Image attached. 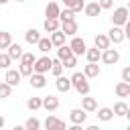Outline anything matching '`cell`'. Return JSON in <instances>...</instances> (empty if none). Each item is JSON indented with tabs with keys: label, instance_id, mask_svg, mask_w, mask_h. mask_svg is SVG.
Instances as JSON below:
<instances>
[{
	"label": "cell",
	"instance_id": "46",
	"mask_svg": "<svg viewBox=\"0 0 130 130\" xmlns=\"http://www.w3.org/2000/svg\"><path fill=\"white\" fill-rule=\"evenodd\" d=\"M12 130H26V128H24V126H14Z\"/></svg>",
	"mask_w": 130,
	"mask_h": 130
},
{
	"label": "cell",
	"instance_id": "11",
	"mask_svg": "<svg viewBox=\"0 0 130 130\" xmlns=\"http://www.w3.org/2000/svg\"><path fill=\"white\" fill-rule=\"evenodd\" d=\"M30 81V87H35V89H43L45 85H47V77H45V73H32L30 77H28Z\"/></svg>",
	"mask_w": 130,
	"mask_h": 130
},
{
	"label": "cell",
	"instance_id": "10",
	"mask_svg": "<svg viewBox=\"0 0 130 130\" xmlns=\"http://www.w3.org/2000/svg\"><path fill=\"white\" fill-rule=\"evenodd\" d=\"M20 79H22V75H20V71L18 69H6V77H4V81L8 83V85H18L20 83Z\"/></svg>",
	"mask_w": 130,
	"mask_h": 130
},
{
	"label": "cell",
	"instance_id": "36",
	"mask_svg": "<svg viewBox=\"0 0 130 130\" xmlns=\"http://www.w3.org/2000/svg\"><path fill=\"white\" fill-rule=\"evenodd\" d=\"M18 71H20L22 77H24V75L30 77V75H32V65H28V63H20V65H18Z\"/></svg>",
	"mask_w": 130,
	"mask_h": 130
},
{
	"label": "cell",
	"instance_id": "3",
	"mask_svg": "<svg viewBox=\"0 0 130 130\" xmlns=\"http://www.w3.org/2000/svg\"><path fill=\"white\" fill-rule=\"evenodd\" d=\"M49 71H51V57L49 55L37 57V61L32 63V73H49Z\"/></svg>",
	"mask_w": 130,
	"mask_h": 130
},
{
	"label": "cell",
	"instance_id": "8",
	"mask_svg": "<svg viewBox=\"0 0 130 130\" xmlns=\"http://www.w3.org/2000/svg\"><path fill=\"white\" fill-rule=\"evenodd\" d=\"M61 30L65 32V37H75L79 30V24H77V20H65V22H61Z\"/></svg>",
	"mask_w": 130,
	"mask_h": 130
},
{
	"label": "cell",
	"instance_id": "20",
	"mask_svg": "<svg viewBox=\"0 0 130 130\" xmlns=\"http://www.w3.org/2000/svg\"><path fill=\"white\" fill-rule=\"evenodd\" d=\"M98 114V120H102V122H110V120H114V110L112 108H98L95 110Z\"/></svg>",
	"mask_w": 130,
	"mask_h": 130
},
{
	"label": "cell",
	"instance_id": "23",
	"mask_svg": "<svg viewBox=\"0 0 130 130\" xmlns=\"http://www.w3.org/2000/svg\"><path fill=\"white\" fill-rule=\"evenodd\" d=\"M49 39H51V43H53V47H61V45H65V32L59 28V30H55V32H51L49 35Z\"/></svg>",
	"mask_w": 130,
	"mask_h": 130
},
{
	"label": "cell",
	"instance_id": "50",
	"mask_svg": "<svg viewBox=\"0 0 130 130\" xmlns=\"http://www.w3.org/2000/svg\"><path fill=\"white\" fill-rule=\"evenodd\" d=\"M126 130H130V124H128V128H126Z\"/></svg>",
	"mask_w": 130,
	"mask_h": 130
},
{
	"label": "cell",
	"instance_id": "16",
	"mask_svg": "<svg viewBox=\"0 0 130 130\" xmlns=\"http://www.w3.org/2000/svg\"><path fill=\"white\" fill-rule=\"evenodd\" d=\"M59 12H61V6L57 2H49L45 6V16L47 18H59Z\"/></svg>",
	"mask_w": 130,
	"mask_h": 130
},
{
	"label": "cell",
	"instance_id": "25",
	"mask_svg": "<svg viewBox=\"0 0 130 130\" xmlns=\"http://www.w3.org/2000/svg\"><path fill=\"white\" fill-rule=\"evenodd\" d=\"M6 53H8V57H10L12 61H14V59H20V57H22V47H20L18 43H10V47H8Z\"/></svg>",
	"mask_w": 130,
	"mask_h": 130
},
{
	"label": "cell",
	"instance_id": "49",
	"mask_svg": "<svg viewBox=\"0 0 130 130\" xmlns=\"http://www.w3.org/2000/svg\"><path fill=\"white\" fill-rule=\"evenodd\" d=\"M6 2H10V0H0V4H6Z\"/></svg>",
	"mask_w": 130,
	"mask_h": 130
},
{
	"label": "cell",
	"instance_id": "12",
	"mask_svg": "<svg viewBox=\"0 0 130 130\" xmlns=\"http://www.w3.org/2000/svg\"><path fill=\"white\" fill-rule=\"evenodd\" d=\"M81 110H85L87 114H89V112H95V110H98V100L91 98L89 93L83 95V98H81Z\"/></svg>",
	"mask_w": 130,
	"mask_h": 130
},
{
	"label": "cell",
	"instance_id": "44",
	"mask_svg": "<svg viewBox=\"0 0 130 130\" xmlns=\"http://www.w3.org/2000/svg\"><path fill=\"white\" fill-rule=\"evenodd\" d=\"M67 130H83V128H81V124H71Z\"/></svg>",
	"mask_w": 130,
	"mask_h": 130
},
{
	"label": "cell",
	"instance_id": "26",
	"mask_svg": "<svg viewBox=\"0 0 130 130\" xmlns=\"http://www.w3.org/2000/svg\"><path fill=\"white\" fill-rule=\"evenodd\" d=\"M85 57H87V63H98L102 59V51L98 47H91V49L85 51Z\"/></svg>",
	"mask_w": 130,
	"mask_h": 130
},
{
	"label": "cell",
	"instance_id": "22",
	"mask_svg": "<svg viewBox=\"0 0 130 130\" xmlns=\"http://www.w3.org/2000/svg\"><path fill=\"white\" fill-rule=\"evenodd\" d=\"M24 41H26L28 45H37V43L41 41V32H39L37 28H28V30L24 32Z\"/></svg>",
	"mask_w": 130,
	"mask_h": 130
},
{
	"label": "cell",
	"instance_id": "18",
	"mask_svg": "<svg viewBox=\"0 0 130 130\" xmlns=\"http://www.w3.org/2000/svg\"><path fill=\"white\" fill-rule=\"evenodd\" d=\"M100 71H102V69H100V65H98V63H87V65L83 67V75H85L87 79L98 77V75H100Z\"/></svg>",
	"mask_w": 130,
	"mask_h": 130
},
{
	"label": "cell",
	"instance_id": "47",
	"mask_svg": "<svg viewBox=\"0 0 130 130\" xmlns=\"http://www.w3.org/2000/svg\"><path fill=\"white\" fill-rule=\"evenodd\" d=\"M126 118H128V122H130V108H128V112H126Z\"/></svg>",
	"mask_w": 130,
	"mask_h": 130
},
{
	"label": "cell",
	"instance_id": "19",
	"mask_svg": "<svg viewBox=\"0 0 130 130\" xmlns=\"http://www.w3.org/2000/svg\"><path fill=\"white\" fill-rule=\"evenodd\" d=\"M43 26H45V30L51 35V32H55V30L61 28V20H59V18H45Z\"/></svg>",
	"mask_w": 130,
	"mask_h": 130
},
{
	"label": "cell",
	"instance_id": "5",
	"mask_svg": "<svg viewBox=\"0 0 130 130\" xmlns=\"http://www.w3.org/2000/svg\"><path fill=\"white\" fill-rule=\"evenodd\" d=\"M100 61H104L106 65H116L118 61H120V51L118 49H106V51H102V59Z\"/></svg>",
	"mask_w": 130,
	"mask_h": 130
},
{
	"label": "cell",
	"instance_id": "33",
	"mask_svg": "<svg viewBox=\"0 0 130 130\" xmlns=\"http://www.w3.org/2000/svg\"><path fill=\"white\" fill-rule=\"evenodd\" d=\"M59 20H61V22H65V20H75V12H73L71 8H61Z\"/></svg>",
	"mask_w": 130,
	"mask_h": 130
},
{
	"label": "cell",
	"instance_id": "4",
	"mask_svg": "<svg viewBox=\"0 0 130 130\" xmlns=\"http://www.w3.org/2000/svg\"><path fill=\"white\" fill-rule=\"evenodd\" d=\"M69 47H71V51H73V55L75 57H81V55H85V51H87V45H85V41L81 39V37H71V43H69Z\"/></svg>",
	"mask_w": 130,
	"mask_h": 130
},
{
	"label": "cell",
	"instance_id": "24",
	"mask_svg": "<svg viewBox=\"0 0 130 130\" xmlns=\"http://www.w3.org/2000/svg\"><path fill=\"white\" fill-rule=\"evenodd\" d=\"M63 4H65V8H71L75 14L85 8V2H83V0H63Z\"/></svg>",
	"mask_w": 130,
	"mask_h": 130
},
{
	"label": "cell",
	"instance_id": "27",
	"mask_svg": "<svg viewBox=\"0 0 130 130\" xmlns=\"http://www.w3.org/2000/svg\"><path fill=\"white\" fill-rule=\"evenodd\" d=\"M37 47H39V51H41L43 55H49V51L53 49V43H51V39H49V37H47V39H43V37H41V41L37 43Z\"/></svg>",
	"mask_w": 130,
	"mask_h": 130
},
{
	"label": "cell",
	"instance_id": "6",
	"mask_svg": "<svg viewBox=\"0 0 130 130\" xmlns=\"http://www.w3.org/2000/svg\"><path fill=\"white\" fill-rule=\"evenodd\" d=\"M45 130H67V124L59 120L57 116H47L45 120Z\"/></svg>",
	"mask_w": 130,
	"mask_h": 130
},
{
	"label": "cell",
	"instance_id": "30",
	"mask_svg": "<svg viewBox=\"0 0 130 130\" xmlns=\"http://www.w3.org/2000/svg\"><path fill=\"white\" fill-rule=\"evenodd\" d=\"M12 43V35L8 30H0V49H8Z\"/></svg>",
	"mask_w": 130,
	"mask_h": 130
},
{
	"label": "cell",
	"instance_id": "48",
	"mask_svg": "<svg viewBox=\"0 0 130 130\" xmlns=\"http://www.w3.org/2000/svg\"><path fill=\"white\" fill-rule=\"evenodd\" d=\"M126 8H128V12H130V0H128V4H126Z\"/></svg>",
	"mask_w": 130,
	"mask_h": 130
},
{
	"label": "cell",
	"instance_id": "7",
	"mask_svg": "<svg viewBox=\"0 0 130 130\" xmlns=\"http://www.w3.org/2000/svg\"><path fill=\"white\" fill-rule=\"evenodd\" d=\"M108 39H110V43H114V45H120L126 37H124V28L122 26H114L112 24V28L108 30Z\"/></svg>",
	"mask_w": 130,
	"mask_h": 130
},
{
	"label": "cell",
	"instance_id": "2",
	"mask_svg": "<svg viewBox=\"0 0 130 130\" xmlns=\"http://www.w3.org/2000/svg\"><path fill=\"white\" fill-rule=\"evenodd\" d=\"M110 18H112V24L114 26H124L130 20V12H128L126 6H118V8H114V12H112Z\"/></svg>",
	"mask_w": 130,
	"mask_h": 130
},
{
	"label": "cell",
	"instance_id": "35",
	"mask_svg": "<svg viewBox=\"0 0 130 130\" xmlns=\"http://www.w3.org/2000/svg\"><path fill=\"white\" fill-rule=\"evenodd\" d=\"M10 93H12V85H8L6 81H2V83H0V100L10 98Z\"/></svg>",
	"mask_w": 130,
	"mask_h": 130
},
{
	"label": "cell",
	"instance_id": "1",
	"mask_svg": "<svg viewBox=\"0 0 130 130\" xmlns=\"http://www.w3.org/2000/svg\"><path fill=\"white\" fill-rule=\"evenodd\" d=\"M69 79H71V87H75L79 95H87V93H89V81H87V77H85L83 73L75 71Z\"/></svg>",
	"mask_w": 130,
	"mask_h": 130
},
{
	"label": "cell",
	"instance_id": "43",
	"mask_svg": "<svg viewBox=\"0 0 130 130\" xmlns=\"http://www.w3.org/2000/svg\"><path fill=\"white\" fill-rule=\"evenodd\" d=\"M83 130H102V128H100L98 124H89V126H85Z\"/></svg>",
	"mask_w": 130,
	"mask_h": 130
},
{
	"label": "cell",
	"instance_id": "51",
	"mask_svg": "<svg viewBox=\"0 0 130 130\" xmlns=\"http://www.w3.org/2000/svg\"><path fill=\"white\" fill-rule=\"evenodd\" d=\"M16 2H24V0H16Z\"/></svg>",
	"mask_w": 130,
	"mask_h": 130
},
{
	"label": "cell",
	"instance_id": "17",
	"mask_svg": "<svg viewBox=\"0 0 130 130\" xmlns=\"http://www.w3.org/2000/svg\"><path fill=\"white\" fill-rule=\"evenodd\" d=\"M83 12H85V16H91V18H95V16H100V14H102V6H100L98 2H89V4H85Z\"/></svg>",
	"mask_w": 130,
	"mask_h": 130
},
{
	"label": "cell",
	"instance_id": "32",
	"mask_svg": "<svg viewBox=\"0 0 130 130\" xmlns=\"http://www.w3.org/2000/svg\"><path fill=\"white\" fill-rule=\"evenodd\" d=\"M24 128H26V130H41V120L35 118V116H30V118H26Z\"/></svg>",
	"mask_w": 130,
	"mask_h": 130
},
{
	"label": "cell",
	"instance_id": "15",
	"mask_svg": "<svg viewBox=\"0 0 130 130\" xmlns=\"http://www.w3.org/2000/svg\"><path fill=\"white\" fill-rule=\"evenodd\" d=\"M43 108H45L47 112H55V110L59 108V98H55V95H45V98H43Z\"/></svg>",
	"mask_w": 130,
	"mask_h": 130
},
{
	"label": "cell",
	"instance_id": "21",
	"mask_svg": "<svg viewBox=\"0 0 130 130\" xmlns=\"http://www.w3.org/2000/svg\"><path fill=\"white\" fill-rule=\"evenodd\" d=\"M114 91H116L118 98H128V95H130V83H126V81H118L116 87H114Z\"/></svg>",
	"mask_w": 130,
	"mask_h": 130
},
{
	"label": "cell",
	"instance_id": "13",
	"mask_svg": "<svg viewBox=\"0 0 130 130\" xmlns=\"http://www.w3.org/2000/svg\"><path fill=\"white\" fill-rule=\"evenodd\" d=\"M93 47H98L100 51H106V49H110L112 47V43H110V39H108V35H95V39H93Z\"/></svg>",
	"mask_w": 130,
	"mask_h": 130
},
{
	"label": "cell",
	"instance_id": "39",
	"mask_svg": "<svg viewBox=\"0 0 130 130\" xmlns=\"http://www.w3.org/2000/svg\"><path fill=\"white\" fill-rule=\"evenodd\" d=\"M61 63H63V67H67V69H73V67L77 65V57H75V55H71L69 59H65V61H61Z\"/></svg>",
	"mask_w": 130,
	"mask_h": 130
},
{
	"label": "cell",
	"instance_id": "14",
	"mask_svg": "<svg viewBox=\"0 0 130 130\" xmlns=\"http://www.w3.org/2000/svg\"><path fill=\"white\" fill-rule=\"evenodd\" d=\"M55 85H57V89H59L61 93H67V91L71 89V79L59 75V77H55Z\"/></svg>",
	"mask_w": 130,
	"mask_h": 130
},
{
	"label": "cell",
	"instance_id": "40",
	"mask_svg": "<svg viewBox=\"0 0 130 130\" xmlns=\"http://www.w3.org/2000/svg\"><path fill=\"white\" fill-rule=\"evenodd\" d=\"M98 4L102 6V10H110V8H114V0H98Z\"/></svg>",
	"mask_w": 130,
	"mask_h": 130
},
{
	"label": "cell",
	"instance_id": "42",
	"mask_svg": "<svg viewBox=\"0 0 130 130\" xmlns=\"http://www.w3.org/2000/svg\"><path fill=\"white\" fill-rule=\"evenodd\" d=\"M122 28H124V37H126V39L130 41V20H128V22H126V24H124Z\"/></svg>",
	"mask_w": 130,
	"mask_h": 130
},
{
	"label": "cell",
	"instance_id": "9",
	"mask_svg": "<svg viewBox=\"0 0 130 130\" xmlns=\"http://www.w3.org/2000/svg\"><path fill=\"white\" fill-rule=\"evenodd\" d=\"M69 120H71L73 124H83V122L87 120V112L81 110V108H73V110L69 112Z\"/></svg>",
	"mask_w": 130,
	"mask_h": 130
},
{
	"label": "cell",
	"instance_id": "34",
	"mask_svg": "<svg viewBox=\"0 0 130 130\" xmlns=\"http://www.w3.org/2000/svg\"><path fill=\"white\" fill-rule=\"evenodd\" d=\"M112 110H114V116H126V112H128V106H126L124 102H116Z\"/></svg>",
	"mask_w": 130,
	"mask_h": 130
},
{
	"label": "cell",
	"instance_id": "37",
	"mask_svg": "<svg viewBox=\"0 0 130 130\" xmlns=\"http://www.w3.org/2000/svg\"><path fill=\"white\" fill-rule=\"evenodd\" d=\"M12 59L8 57V53H0V69H10Z\"/></svg>",
	"mask_w": 130,
	"mask_h": 130
},
{
	"label": "cell",
	"instance_id": "31",
	"mask_svg": "<svg viewBox=\"0 0 130 130\" xmlns=\"http://www.w3.org/2000/svg\"><path fill=\"white\" fill-rule=\"evenodd\" d=\"M26 108H28V110H32V112H35V110H39V108H43V98H35V95H32V98H28V100H26Z\"/></svg>",
	"mask_w": 130,
	"mask_h": 130
},
{
	"label": "cell",
	"instance_id": "45",
	"mask_svg": "<svg viewBox=\"0 0 130 130\" xmlns=\"http://www.w3.org/2000/svg\"><path fill=\"white\" fill-rule=\"evenodd\" d=\"M4 122H6V120H4V116H2V114H0V130H2V128H4Z\"/></svg>",
	"mask_w": 130,
	"mask_h": 130
},
{
	"label": "cell",
	"instance_id": "38",
	"mask_svg": "<svg viewBox=\"0 0 130 130\" xmlns=\"http://www.w3.org/2000/svg\"><path fill=\"white\" fill-rule=\"evenodd\" d=\"M37 61V57L32 55V53H22V57H20V63H28V65H32Z\"/></svg>",
	"mask_w": 130,
	"mask_h": 130
},
{
	"label": "cell",
	"instance_id": "28",
	"mask_svg": "<svg viewBox=\"0 0 130 130\" xmlns=\"http://www.w3.org/2000/svg\"><path fill=\"white\" fill-rule=\"evenodd\" d=\"M71 55H73V51H71V47H69V45H61V47H57V57H59L61 61L69 59Z\"/></svg>",
	"mask_w": 130,
	"mask_h": 130
},
{
	"label": "cell",
	"instance_id": "29",
	"mask_svg": "<svg viewBox=\"0 0 130 130\" xmlns=\"http://www.w3.org/2000/svg\"><path fill=\"white\" fill-rule=\"evenodd\" d=\"M51 73H53L55 77L63 75V63H61L59 57H57V59H51Z\"/></svg>",
	"mask_w": 130,
	"mask_h": 130
},
{
	"label": "cell",
	"instance_id": "41",
	"mask_svg": "<svg viewBox=\"0 0 130 130\" xmlns=\"http://www.w3.org/2000/svg\"><path fill=\"white\" fill-rule=\"evenodd\" d=\"M122 81L130 83V67H124V69H122Z\"/></svg>",
	"mask_w": 130,
	"mask_h": 130
}]
</instances>
